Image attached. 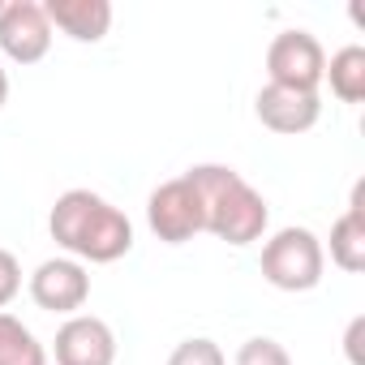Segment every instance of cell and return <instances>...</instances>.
<instances>
[{"label": "cell", "mask_w": 365, "mask_h": 365, "mask_svg": "<svg viewBox=\"0 0 365 365\" xmlns=\"http://www.w3.org/2000/svg\"><path fill=\"white\" fill-rule=\"evenodd\" d=\"M361 194H365V185L352 190L348 211L331 224V262L348 275L365 271V207H361Z\"/></svg>", "instance_id": "obj_11"}, {"label": "cell", "mask_w": 365, "mask_h": 365, "mask_svg": "<svg viewBox=\"0 0 365 365\" xmlns=\"http://www.w3.org/2000/svg\"><path fill=\"white\" fill-rule=\"evenodd\" d=\"M5 99H9V73L0 69V108H5Z\"/></svg>", "instance_id": "obj_18"}, {"label": "cell", "mask_w": 365, "mask_h": 365, "mask_svg": "<svg viewBox=\"0 0 365 365\" xmlns=\"http://www.w3.org/2000/svg\"><path fill=\"white\" fill-rule=\"evenodd\" d=\"M267 73H271V86H292V91L318 95L322 73H327V52L309 31H284L267 48Z\"/></svg>", "instance_id": "obj_5"}, {"label": "cell", "mask_w": 365, "mask_h": 365, "mask_svg": "<svg viewBox=\"0 0 365 365\" xmlns=\"http://www.w3.org/2000/svg\"><path fill=\"white\" fill-rule=\"evenodd\" d=\"M168 365H228V356H224V348L215 339H202L198 335V339H180L172 348Z\"/></svg>", "instance_id": "obj_15"}, {"label": "cell", "mask_w": 365, "mask_h": 365, "mask_svg": "<svg viewBox=\"0 0 365 365\" xmlns=\"http://www.w3.org/2000/svg\"><path fill=\"white\" fill-rule=\"evenodd\" d=\"M322 78H331V95L339 103H361L365 99V48L361 43L339 48L327 61V73Z\"/></svg>", "instance_id": "obj_12"}, {"label": "cell", "mask_w": 365, "mask_h": 365, "mask_svg": "<svg viewBox=\"0 0 365 365\" xmlns=\"http://www.w3.org/2000/svg\"><path fill=\"white\" fill-rule=\"evenodd\" d=\"M254 112H258V120H262L271 133L292 138V133H305V129L318 125L322 99H318L314 91H292V86H271V82H267V86L258 91V99H254Z\"/></svg>", "instance_id": "obj_8"}, {"label": "cell", "mask_w": 365, "mask_h": 365, "mask_svg": "<svg viewBox=\"0 0 365 365\" xmlns=\"http://www.w3.org/2000/svg\"><path fill=\"white\" fill-rule=\"evenodd\" d=\"M48 232L78 262H116L133 250L129 215L91 190H65L48 215Z\"/></svg>", "instance_id": "obj_1"}, {"label": "cell", "mask_w": 365, "mask_h": 365, "mask_svg": "<svg viewBox=\"0 0 365 365\" xmlns=\"http://www.w3.org/2000/svg\"><path fill=\"white\" fill-rule=\"evenodd\" d=\"M327 250L309 228H279L262 245V279L279 292H309L322 284Z\"/></svg>", "instance_id": "obj_3"}, {"label": "cell", "mask_w": 365, "mask_h": 365, "mask_svg": "<svg viewBox=\"0 0 365 365\" xmlns=\"http://www.w3.org/2000/svg\"><path fill=\"white\" fill-rule=\"evenodd\" d=\"M0 365H48V348L35 339V331L0 309Z\"/></svg>", "instance_id": "obj_13"}, {"label": "cell", "mask_w": 365, "mask_h": 365, "mask_svg": "<svg viewBox=\"0 0 365 365\" xmlns=\"http://www.w3.org/2000/svg\"><path fill=\"white\" fill-rule=\"evenodd\" d=\"M31 297L48 314H78L91 301V275L78 258H48L31 275Z\"/></svg>", "instance_id": "obj_7"}, {"label": "cell", "mask_w": 365, "mask_h": 365, "mask_svg": "<svg viewBox=\"0 0 365 365\" xmlns=\"http://www.w3.org/2000/svg\"><path fill=\"white\" fill-rule=\"evenodd\" d=\"M361 331H365V318H356V322L348 327V361H352V365H365V361H361V344H356Z\"/></svg>", "instance_id": "obj_17"}, {"label": "cell", "mask_w": 365, "mask_h": 365, "mask_svg": "<svg viewBox=\"0 0 365 365\" xmlns=\"http://www.w3.org/2000/svg\"><path fill=\"white\" fill-rule=\"evenodd\" d=\"M146 224L163 245H185L198 232H207L202 198L190 185V176H172L146 198Z\"/></svg>", "instance_id": "obj_4"}, {"label": "cell", "mask_w": 365, "mask_h": 365, "mask_svg": "<svg viewBox=\"0 0 365 365\" xmlns=\"http://www.w3.org/2000/svg\"><path fill=\"white\" fill-rule=\"evenodd\" d=\"M22 292V267L9 250H0V309H5L14 297Z\"/></svg>", "instance_id": "obj_16"}, {"label": "cell", "mask_w": 365, "mask_h": 365, "mask_svg": "<svg viewBox=\"0 0 365 365\" xmlns=\"http://www.w3.org/2000/svg\"><path fill=\"white\" fill-rule=\"evenodd\" d=\"M52 31L69 35L73 43H99L112 31V5L108 0H48L43 5Z\"/></svg>", "instance_id": "obj_10"}, {"label": "cell", "mask_w": 365, "mask_h": 365, "mask_svg": "<svg viewBox=\"0 0 365 365\" xmlns=\"http://www.w3.org/2000/svg\"><path fill=\"white\" fill-rule=\"evenodd\" d=\"M237 365H292V356H288V348L279 339L254 335V339H245L237 348Z\"/></svg>", "instance_id": "obj_14"}, {"label": "cell", "mask_w": 365, "mask_h": 365, "mask_svg": "<svg viewBox=\"0 0 365 365\" xmlns=\"http://www.w3.org/2000/svg\"><path fill=\"white\" fill-rule=\"evenodd\" d=\"M0 52L14 65H39L52 52V22L39 0H9V5H0Z\"/></svg>", "instance_id": "obj_6"}, {"label": "cell", "mask_w": 365, "mask_h": 365, "mask_svg": "<svg viewBox=\"0 0 365 365\" xmlns=\"http://www.w3.org/2000/svg\"><path fill=\"white\" fill-rule=\"evenodd\" d=\"M56 365H116V335L95 314H73L56 331Z\"/></svg>", "instance_id": "obj_9"}, {"label": "cell", "mask_w": 365, "mask_h": 365, "mask_svg": "<svg viewBox=\"0 0 365 365\" xmlns=\"http://www.w3.org/2000/svg\"><path fill=\"white\" fill-rule=\"evenodd\" d=\"M185 176H190V185L202 198V215H207V232L211 237H220L228 245L262 241V232L271 224L267 198L237 168H228V163H194Z\"/></svg>", "instance_id": "obj_2"}]
</instances>
